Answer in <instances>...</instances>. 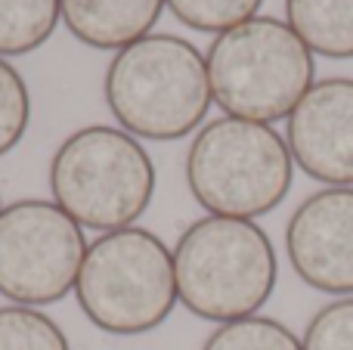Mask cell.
<instances>
[{
  "label": "cell",
  "mask_w": 353,
  "mask_h": 350,
  "mask_svg": "<svg viewBox=\"0 0 353 350\" xmlns=\"http://www.w3.org/2000/svg\"><path fill=\"white\" fill-rule=\"evenodd\" d=\"M87 254L84 227L47 198L0 211V295L19 307L56 304L74 289Z\"/></svg>",
  "instance_id": "7"
},
{
  "label": "cell",
  "mask_w": 353,
  "mask_h": 350,
  "mask_svg": "<svg viewBox=\"0 0 353 350\" xmlns=\"http://www.w3.org/2000/svg\"><path fill=\"white\" fill-rule=\"evenodd\" d=\"M31 121L28 84L12 62L0 56V158L22 143Z\"/></svg>",
  "instance_id": "16"
},
{
  "label": "cell",
  "mask_w": 353,
  "mask_h": 350,
  "mask_svg": "<svg viewBox=\"0 0 353 350\" xmlns=\"http://www.w3.org/2000/svg\"><path fill=\"white\" fill-rule=\"evenodd\" d=\"M74 298L109 335H146L176 307L174 251L143 227L103 233L87 245Z\"/></svg>",
  "instance_id": "6"
},
{
  "label": "cell",
  "mask_w": 353,
  "mask_h": 350,
  "mask_svg": "<svg viewBox=\"0 0 353 350\" xmlns=\"http://www.w3.org/2000/svg\"><path fill=\"white\" fill-rule=\"evenodd\" d=\"M59 0H0V56H25L53 37Z\"/></svg>",
  "instance_id": "12"
},
{
  "label": "cell",
  "mask_w": 353,
  "mask_h": 350,
  "mask_svg": "<svg viewBox=\"0 0 353 350\" xmlns=\"http://www.w3.org/2000/svg\"><path fill=\"white\" fill-rule=\"evenodd\" d=\"M304 350H353V298L332 301L307 322Z\"/></svg>",
  "instance_id": "17"
},
{
  "label": "cell",
  "mask_w": 353,
  "mask_h": 350,
  "mask_svg": "<svg viewBox=\"0 0 353 350\" xmlns=\"http://www.w3.org/2000/svg\"><path fill=\"white\" fill-rule=\"evenodd\" d=\"M165 0H59L65 28L93 50H118L152 34Z\"/></svg>",
  "instance_id": "10"
},
{
  "label": "cell",
  "mask_w": 353,
  "mask_h": 350,
  "mask_svg": "<svg viewBox=\"0 0 353 350\" xmlns=\"http://www.w3.org/2000/svg\"><path fill=\"white\" fill-rule=\"evenodd\" d=\"M294 158L270 124L214 118L195 134L186 152L192 198L214 217L254 220L279 208L292 189Z\"/></svg>",
  "instance_id": "5"
},
{
  "label": "cell",
  "mask_w": 353,
  "mask_h": 350,
  "mask_svg": "<svg viewBox=\"0 0 353 350\" xmlns=\"http://www.w3.org/2000/svg\"><path fill=\"white\" fill-rule=\"evenodd\" d=\"M176 298L208 322L257 316L279 276L276 248L254 220L201 217L174 245Z\"/></svg>",
  "instance_id": "2"
},
{
  "label": "cell",
  "mask_w": 353,
  "mask_h": 350,
  "mask_svg": "<svg viewBox=\"0 0 353 350\" xmlns=\"http://www.w3.org/2000/svg\"><path fill=\"white\" fill-rule=\"evenodd\" d=\"M285 251L301 282L325 295H353V186H329L294 208Z\"/></svg>",
  "instance_id": "8"
},
{
  "label": "cell",
  "mask_w": 353,
  "mask_h": 350,
  "mask_svg": "<svg viewBox=\"0 0 353 350\" xmlns=\"http://www.w3.org/2000/svg\"><path fill=\"white\" fill-rule=\"evenodd\" d=\"M53 202L87 229L115 233L146 214L155 196V165L137 136L90 124L62 140L50 161Z\"/></svg>",
  "instance_id": "4"
},
{
  "label": "cell",
  "mask_w": 353,
  "mask_h": 350,
  "mask_svg": "<svg viewBox=\"0 0 353 350\" xmlns=\"http://www.w3.org/2000/svg\"><path fill=\"white\" fill-rule=\"evenodd\" d=\"M261 3L263 0H165V6L186 28L211 31V34H223L254 19Z\"/></svg>",
  "instance_id": "15"
},
{
  "label": "cell",
  "mask_w": 353,
  "mask_h": 350,
  "mask_svg": "<svg viewBox=\"0 0 353 350\" xmlns=\"http://www.w3.org/2000/svg\"><path fill=\"white\" fill-rule=\"evenodd\" d=\"M211 99L230 118L282 121L313 87L316 62L288 22L254 16L211 41L205 53Z\"/></svg>",
  "instance_id": "3"
},
{
  "label": "cell",
  "mask_w": 353,
  "mask_h": 350,
  "mask_svg": "<svg viewBox=\"0 0 353 350\" xmlns=\"http://www.w3.org/2000/svg\"><path fill=\"white\" fill-rule=\"evenodd\" d=\"M0 350H72L68 338L37 307H0Z\"/></svg>",
  "instance_id": "14"
},
{
  "label": "cell",
  "mask_w": 353,
  "mask_h": 350,
  "mask_svg": "<svg viewBox=\"0 0 353 350\" xmlns=\"http://www.w3.org/2000/svg\"><path fill=\"white\" fill-rule=\"evenodd\" d=\"M0 211H3V205H0Z\"/></svg>",
  "instance_id": "18"
},
{
  "label": "cell",
  "mask_w": 353,
  "mask_h": 350,
  "mask_svg": "<svg viewBox=\"0 0 353 350\" xmlns=\"http://www.w3.org/2000/svg\"><path fill=\"white\" fill-rule=\"evenodd\" d=\"M103 96L118 127L137 140H183L211 109L201 50L176 34H146L118 50L103 78Z\"/></svg>",
  "instance_id": "1"
},
{
  "label": "cell",
  "mask_w": 353,
  "mask_h": 350,
  "mask_svg": "<svg viewBox=\"0 0 353 350\" xmlns=\"http://www.w3.org/2000/svg\"><path fill=\"white\" fill-rule=\"evenodd\" d=\"M294 165L325 186H353V78H325L288 115Z\"/></svg>",
  "instance_id": "9"
},
{
  "label": "cell",
  "mask_w": 353,
  "mask_h": 350,
  "mask_svg": "<svg viewBox=\"0 0 353 350\" xmlns=\"http://www.w3.org/2000/svg\"><path fill=\"white\" fill-rule=\"evenodd\" d=\"M285 22L325 59H353V0H285Z\"/></svg>",
  "instance_id": "11"
},
{
  "label": "cell",
  "mask_w": 353,
  "mask_h": 350,
  "mask_svg": "<svg viewBox=\"0 0 353 350\" xmlns=\"http://www.w3.org/2000/svg\"><path fill=\"white\" fill-rule=\"evenodd\" d=\"M201 350H304V344L292 329L270 316H245L217 326Z\"/></svg>",
  "instance_id": "13"
}]
</instances>
